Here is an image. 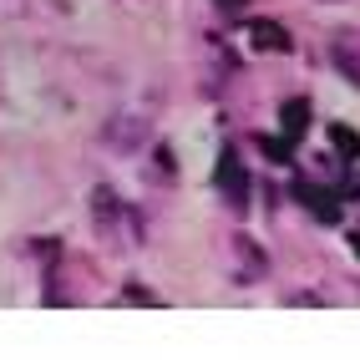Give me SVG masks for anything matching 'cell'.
Wrapping results in <instances>:
<instances>
[{
	"label": "cell",
	"instance_id": "8",
	"mask_svg": "<svg viewBox=\"0 0 360 360\" xmlns=\"http://www.w3.org/2000/svg\"><path fill=\"white\" fill-rule=\"evenodd\" d=\"M330 142H335V153H340L345 162H360V132H355V127L335 122V127H330Z\"/></svg>",
	"mask_w": 360,
	"mask_h": 360
},
{
	"label": "cell",
	"instance_id": "12",
	"mask_svg": "<svg viewBox=\"0 0 360 360\" xmlns=\"http://www.w3.org/2000/svg\"><path fill=\"white\" fill-rule=\"evenodd\" d=\"M350 249H355V254H360V229H350Z\"/></svg>",
	"mask_w": 360,
	"mask_h": 360
},
{
	"label": "cell",
	"instance_id": "11",
	"mask_svg": "<svg viewBox=\"0 0 360 360\" xmlns=\"http://www.w3.org/2000/svg\"><path fill=\"white\" fill-rule=\"evenodd\" d=\"M219 6H224V11H244V6H249V0H219Z\"/></svg>",
	"mask_w": 360,
	"mask_h": 360
},
{
	"label": "cell",
	"instance_id": "2",
	"mask_svg": "<svg viewBox=\"0 0 360 360\" xmlns=\"http://www.w3.org/2000/svg\"><path fill=\"white\" fill-rule=\"evenodd\" d=\"M233 259H238V269H233L238 284H254V279L269 274V254H264L249 233H233Z\"/></svg>",
	"mask_w": 360,
	"mask_h": 360
},
{
	"label": "cell",
	"instance_id": "7",
	"mask_svg": "<svg viewBox=\"0 0 360 360\" xmlns=\"http://www.w3.org/2000/svg\"><path fill=\"white\" fill-rule=\"evenodd\" d=\"M279 122H284V137H290V142L304 137V132H309V102H304V97H300V102H284V107H279Z\"/></svg>",
	"mask_w": 360,
	"mask_h": 360
},
{
	"label": "cell",
	"instance_id": "3",
	"mask_svg": "<svg viewBox=\"0 0 360 360\" xmlns=\"http://www.w3.org/2000/svg\"><path fill=\"white\" fill-rule=\"evenodd\" d=\"M295 198L315 213L320 224H340V193H330V188H320V183H295Z\"/></svg>",
	"mask_w": 360,
	"mask_h": 360
},
{
	"label": "cell",
	"instance_id": "4",
	"mask_svg": "<svg viewBox=\"0 0 360 360\" xmlns=\"http://www.w3.org/2000/svg\"><path fill=\"white\" fill-rule=\"evenodd\" d=\"M330 56H335V66H340V77H345L350 86H360V31H355V26H350V31H335Z\"/></svg>",
	"mask_w": 360,
	"mask_h": 360
},
{
	"label": "cell",
	"instance_id": "1",
	"mask_svg": "<svg viewBox=\"0 0 360 360\" xmlns=\"http://www.w3.org/2000/svg\"><path fill=\"white\" fill-rule=\"evenodd\" d=\"M213 188L224 193L229 208H249V167H244V158L233 148H224L219 162H213Z\"/></svg>",
	"mask_w": 360,
	"mask_h": 360
},
{
	"label": "cell",
	"instance_id": "10",
	"mask_svg": "<svg viewBox=\"0 0 360 360\" xmlns=\"http://www.w3.org/2000/svg\"><path fill=\"white\" fill-rule=\"evenodd\" d=\"M122 300H127V304H158V295H153V290H142V284H127Z\"/></svg>",
	"mask_w": 360,
	"mask_h": 360
},
{
	"label": "cell",
	"instance_id": "9",
	"mask_svg": "<svg viewBox=\"0 0 360 360\" xmlns=\"http://www.w3.org/2000/svg\"><path fill=\"white\" fill-rule=\"evenodd\" d=\"M259 153L269 158V162H290L295 153H290V137H259Z\"/></svg>",
	"mask_w": 360,
	"mask_h": 360
},
{
	"label": "cell",
	"instance_id": "6",
	"mask_svg": "<svg viewBox=\"0 0 360 360\" xmlns=\"http://www.w3.org/2000/svg\"><path fill=\"white\" fill-rule=\"evenodd\" d=\"M148 137V122H132V117H117V122L107 127V142L117 153H137V142Z\"/></svg>",
	"mask_w": 360,
	"mask_h": 360
},
{
	"label": "cell",
	"instance_id": "5",
	"mask_svg": "<svg viewBox=\"0 0 360 360\" xmlns=\"http://www.w3.org/2000/svg\"><path fill=\"white\" fill-rule=\"evenodd\" d=\"M249 41L259 46V51H295V41H290V31H284L279 26V20H254V26H249Z\"/></svg>",
	"mask_w": 360,
	"mask_h": 360
}]
</instances>
